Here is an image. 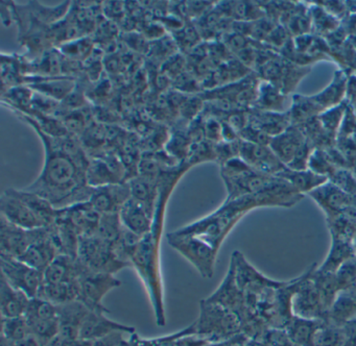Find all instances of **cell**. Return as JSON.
<instances>
[{
  "instance_id": "19",
  "label": "cell",
  "mask_w": 356,
  "mask_h": 346,
  "mask_svg": "<svg viewBox=\"0 0 356 346\" xmlns=\"http://www.w3.org/2000/svg\"><path fill=\"white\" fill-rule=\"evenodd\" d=\"M31 298L20 290L8 283L1 275L0 281V311L3 318L24 317L30 306Z\"/></svg>"
},
{
  "instance_id": "26",
  "label": "cell",
  "mask_w": 356,
  "mask_h": 346,
  "mask_svg": "<svg viewBox=\"0 0 356 346\" xmlns=\"http://www.w3.org/2000/svg\"><path fill=\"white\" fill-rule=\"evenodd\" d=\"M122 229L124 225L120 220V213L102 214L97 235L104 241L114 246L120 239Z\"/></svg>"
},
{
  "instance_id": "18",
  "label": "cell",
  "mask_w": 356,
  "mask_h": 346,
  "mask_svg": "<svg viewBox=\"0 0 356 346\" xmlns=\"http://www.w3.org/2000/svg\"><path fill=\"white\" fill-rule=\"evenodd\" d=\"M89 312L90 310L80 300H74L68 304L58 306L59 335L70 341L79 340L81 325Z\"/></svg>"
},
{
  "instance_id": "10",
  "label": "cell",
  "mask_w": 356,
  "mask_h": 346,
  "mask_svg": "<svg viewBox=\"0 0 356 346\" xmlns=\"http://www.w3.org/2000/svg\"><path fill=\"white\" fill-rule=\"evenodd\" d=\"M45 227L37 229H24L12 224L1 217L0 226V254L19 258L29 246L34 243L44 233Z\"/></svg>"
},
{
  "instance_id": "14",
  "label": "cell",
  "mask_w": 356,
  "mask_h": 346,
  "mask_svg": "<svg viewBox=\"0 0 356 346\" xmlns=\"http://www.w3.org/2000/svg\"><path fill=\"white\" fill-rule=\"evenodd\" d=\"M60 254L61 252L51 236V226H47L43 235L29 246L19 260L29 266L44 272L45 269Z\"/></svg>"
},
{
  "instance_id": "16",
  "label": "cell",
  "mask_w": 356,
  "mask_h": 346,
  "mask_svg": "<svg viewBox=\"0 0 356 346\" xmlns=\"http://www.w3.org/2000/svg\"><path fill=\"white\" fill-rule=\"evenodd\" d=\"M86 267L78 258L60 254L43 272L44 283H72L79 281Z\"/></svg>"
},
{
  "instance_id": "3",
  "label": "cell",
  "mask_w": 356,
  "mask_h": 346,
  "mask_svg": "<svg viewBox=\"0 0 356 346\" xmlns=\"http://www.w3.org/2000/svg\"><path fill=\"white\" fill-rule=\"evenodd\" d=\"M200 316L191 327L180 331L181 336H200L206 339H216L235 333L239 327L236 313L220 304L207 302H200Z\"/></svg>"
},
{
  "instance_id": "1",
  "label": "cell",
  "mask_w": 356,
  "mask_h": 346,
  "mask_svg": "<svg viewBox=\"0 0 356 346\" xmlns=\"http://www.w3.org/2000/svg\"><path fill=\"white\" fill-rule=\"evenodd\" d=\"M22 119L37 131L45 147V162L38 179L26 188L49 200L57 210L89 201L93 188L87 185L86 170L90 160H79L64 151L58 138L45 135L28 115Z\"/></svg>"
},
{
  "instance_id": "2",
  "label": "cell",
  "mask_w": 356,
  "mask_h": 346,
  "mask_svg": "<svg viewBox=\"0 0 356 346\" xmlns=\"http://www.w3.org/2000/svg\"><path fill=\"white\" fill-rule=\"evenodd\" d=\"M257 208L252 196H243L233 200H226L224 204L209 216L175 231L179 235L193 236L209 243L216 250L220 249L225 238L230 233L237 221L252 208Z\"/></svg>"
},
{
  "instance_id": "5",
  "label": "cell",
  "mask_w": 356,
  "mask_h": 346,
  "mask_svg": "<svg viewBox=\"0 0 356 346\" xmlns=\"http://www.w3.org/2000/svg\"><path fill=\"white\" fill-rule=\"evenodd\" d=\"M168 243L184 256L204 279H210L214 274L218 250L209 243L193 236L172 233L166 235Z\"/></svg>"
},
{
  "instance_id": "30",
  "label": "cell",
  "mask_w": 356,
  "mask_h": 346,
  "mask_svg": "<svg viewBox=\"0 0 356 346\" xmlns=\"http://www.w3.org/2000/svg\"><path fill=\"white\" fill-rule=\"evenodd\" d=\"M203 108L202 100L199 98H185L182 104H180L181 114L184 118L195 119L199 114L200 110Z\"/></svg>"
},
{
  "instance_id": "7",
  "label": "cell",
  "mask_w": 356,
  "mask_h": 346,
  "mask_svg": "<svg viewBox=\"0 0 356 346\" xmlns=\"http://www.w3.org/2000/svg\"><path fill=\"white\" fill-rule=\"evenodd\" d=\"M1 275L10 285L26 293L31 299L38 297L44 283L43 272L29 266L19 258L0 254Z\"/></svg>"
},
{
  "instance_id": "31",
  "label": "cell",
  "mask_w": 356,
  "mask_h": 346,
  "mask_svg": "<svg viewBox=\"0 0 356 346\" xmlns=\"http://www.w3.org/2000/svg\"><path fill=\"white\" fill-rule=\"evenodd\" d=\"M205 129V137L209 141L220 142L222 138V124L216 118H208L204 122Z\"/></svg>"
},
{
  "instance_id": "25",
  "label": "cell",
  "mask_w": 356,
  "mask_h": 346,
  "mask_svg": "<svg viewBox=\"0 0 356 346\" xmlns=\"http://www.w3.org/2000/svg\"><path fill=\"white\" fill-rule=\"evenodd\" d=\"M60 116H61L60 120L63 122L68 133L76 137L84 135L85 131L92 124L93 114L87 110L86 106L80 110L63 113Z\"/></svg>"
},
{
  "instance_id": "29",
  "label": "cell",
  "mask_w": 356,
  "mask_h": 346,
  "mask_svg": "<svg viewBox=\"0 0 356 346\" xmlns=\"http://www.w3.org/2000/svg\"><path fill=\"white\" fill-rule=\"evenodd\" d=\"M291 336L293 339L298 343L307 344L312 341L314 344V324L310 321H299L296 322L291 327Z\"/></svg>"
},
{
  "instance_id": "9",
  "label": "cell",
  "mask_w": 356,
  "mask_h": 346,
  "mask_svg": "<svg viewBox=\"0 0 356 346\" xmlns=\"http://www.w3.org/2000/svg\"><path fill=\"white\" fill-rule=\"evenodd\" d=\"M1 217L12 224L24 229H37L47 227L40 217L16 195L14 189H8L0 198Z\"/></svg>"
},
{
  "instance_id": "6",
  "label": "cell",
  "mask_w": 356,
  "mask_h": 346,
  "mask_svg": "<svg viewBox=\"0 0 356 346\" xmlns=\"http://www.w3.org/2000/svg\"><path fill=\"white\" fill-rule=\"evenodd\" d=\"M122 281L114 274L85 269L79 279L80 294L79 300L90 311L108 313L109 310L103 304V299L110 291L120 287Z\"/></svg>"
},
{
  "instance_id": "12",
  "label": "cell",
  "mask_w": 356,
  "mask_h": 346,
  "mask_svg": "<svg viewBox=\"0 0 356 346\" xmlns=\"http://www.w3.org/2000/svg\"><path fill=\"white\" fill-rule=\"evenodd\" d=\"M131 195L130 186L128 181L118 185L106 186V187L93 188L89 202L99 214H109V213H120L122 206Z\"/></svg>"
},
{
  "instance_id": "21",
  "label": "cell",
  "mask_w": 356,
  "mask_h": 346,
  "mask_svg": "<svg viewBox=\"0 0 356 346\" xmlns=\"http://www.w3.org/2000/svg\"><path fill=\"white\" fill-rule=\"evenodd\" d=\"M309 194L321 204V206L330 212L347 210L352 204V196L339 189L334 183L333 185L325 183L310 192Z\"/></svg>"
},
{
  "instance_id": "17",
  "label": "cell",
  "mask_w": 356,
  "mask_h": 346,
  "mask_svg": "<svg viewBox=\"0 0 356 346\" xmlns=\"http://www.w3.org/2000/svg\"><path fill=\"white\" fill-rule=\"evenodd\" d=\"M26 85L35 92L61 102L76 89V79L72 76L26 77Z\"/></svg>"
},
{
  "instance_id": "4",
  "label": "cell",
  "mask_w": 356,
  "mask_h": 346,
  "mask_svg": "<svg viewBox=\"0 0 356 346\" xmlns=\"http://www.w3.org/2000/svg\"><path fill=\"white\" fill-rule=\"evenodd\" d=\"M78 258L89 270L110 274L131 266L118 256L113 245L102 240L97 233L80 236Z\"/></svg>"
},
{
  "instance_id": "13",
  "label": "cell",
  "mask_w": 356,
  "mask_h": 346,
  "mask_svg": "<svg viewBox=\"0 0 356 346\" xmlns=\"http://www.w3.org/2000/svg\"><path fill=\"white\" fill-rule=\"evenodd\" d=\"M105 314L106 313L104 312L90 311L81 325L79 340L95 341V340L102 339V338L107 337V336L118 333V331L135 333L134 327H127V325L115 322V321L108 318Z\"/></svg>"
},
{
  "instance_id": "27",
  "label": "cell",
  "mask_w": 356,
  "mask_h": 346,
  "mask_svg": "<svg viewBox=\"0 0 356 346\" xmlns=\"http://www.w3.org/2000/svg\"><path fill=\"white\" fill-rule=\"evenodd\" d=\"M64 58L74 62H86L93 54V40L88 37L79 38L60 46Z\"/></svg>"
},
{
  "instance_id": "22",
  "label": "cell",
  "mask_w": 356,
  "mask_h": 346,
  "mask_svg": "<svg viewBox=\"0 0 356 346\" xmlns=\"http://www.w3.org/2000/svg\"><path fill=\"white\" fill-rule=\"evenodd\" d=\"M79 294H80L79 281H72V283H44L38 297L58 306L74 300H79Z\"/></svg>"
},
{
  "instance_id": "11",
  "label": "cell",
  "mask_w": 356,
  "mask_h": 346,
  "mask_svg": "<svg viewBox=\"0 0 356 346\" xmlns=\"http://www.w3.org/2000/svg\"><path fill=\"white\" fill-rule=\"evenodd\" d=\"M239 156L254 170L266 174L278 175L287 168L272 149L252 142L239 144Z\"/></svg>"
},
{
  "instance_id": "24",
  "label": "cell",
  "mask_w": 356,
  "mask_h": 346,
  "mask_svg": "<svg viewBox=\"0 0 356 346\" xmlns=\"http://www.w3.org/2000/svg\"><path fill=\"white\" fill-rule=\"evenodd\" d=\"M131 195L137 201L145 204L149 210L155 214L156 204L159 196V185L158 181L145 179V177L137 175L133 179H129Z\"/></svg>"
},
{
  "instance_id": "28",
  "label": "cell",
  "mask_w": 356,
  "mask_h": 346,
  "mask_svg": "<svg viewBox=\"0 0 356 346\" xmlns=\"http://www.w3.org/2000/svg\"><path fill=\"white\" fill-rule=\"evenodd\" d=\"M32 331L26 317L3 318V338L17 345L32 337Z\"/></svg>"
},
{
  "instance_id": "23",
  "label": "cell",
  "mask_w": 356,
  "mask_h": 346,
  "mask_svg": "<svg viewBox=\"0 0 356 346\" xmlns=\"http://www.w3.org/2000/svg\"><path fill=\"white\" fill-rule=\"evenodd\" d=\"M277 176L285 179L299 193H303V192L310 193V192L316 190V188L325 185L326 181H328V177L324 176V175L316 174L314 171L291 170L289 168H285Z\"/></svg>"
},
{
  "instance_id": "15",
  "label": "cell",
  "mask_w": 356,
  "mask_h": 346,
  "mask_svg": "<svg viewBox=\"0 0 356 346\" xmlns=\"http://www.w3.org/2000/svg\"><path fill=\"white\" fill-rule=\"evenodd\" d=\"M122 225L140 237L151 233L154 224V214L145 204L131 198L120 212Z\"/></svg>"
},
{
  "instance_id": "8",
  "label": "cell",
  "mask_w": 356,
  "mask_h": 346,
  "mask_svg": "<svg viewBox=\"0 0 356 346\" xmlns=\"http://www.w3.org/2000/svg\"><path fill=\"white\" fill-rule=\"evenodd\" d=\"M87 185L91 188L118 185L128 181L124 163L116 152L106 151L99 156L90 158L86 170Z\"/></svg>"
},
{
  "instance_id": "20",
  "label": "cell",
  "mask_w": 356,
  "mask_h": 346,
  "mask_svg": "<svg viewBox=\"0 0 356 346\" xmlns=\"http://www.w3.org/2000/svg\"><path fill=\"white\" fill-rule=\"evenodd\" d=\"M60 211L67 217L79 235L91 236L97 233L101 214L90 202H80Z\"/></svg>"
}]
</instances>
